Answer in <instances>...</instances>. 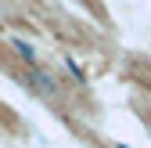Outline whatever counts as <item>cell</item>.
Here are the masks:
<instances>
[{"mask_svg":"<svg viewBox=\"0 0 151 148\" xmlns=\"http://www.w3.org/2000/svg\"><path fill=\"white\" fill-rule=\"evenodd\" d=\"M119 148H129V144H119Z\"/></svg>","mask_w":151,"mask_h":148,"instance_id":"3957f363","label":"cell"},{"mask_svg":"<svg viewBox=\"0 0 151 148\" xmlns=\"http://www.w3.org/2000/svg\"><path fill=\"white\" fill-rule=\"evenodd\" d=\"M11 47H14L18 54H22V58H25L29 65H36V47H32L29 40H18V36H14V40H11Z\"/></svg>","mask_w":151,"mask_h":148,"instance_id":"7a4b0ae2","label":"cell"},{"mask_svg":"<svg viewBox=\"0 0 151 148\" xmlns=\"http://www.w3.org/2000/svg\"><path fill=\"white\" fill-rule=\"evenodd\" d=\"M29 87L36 90V94H54V90H58V80H54L47 69H36V65H29Z\"/></svg>","mask_w":151,"mask_h":148,"instance_id":"6da1fadb","label":"cell"}]
</instances>
